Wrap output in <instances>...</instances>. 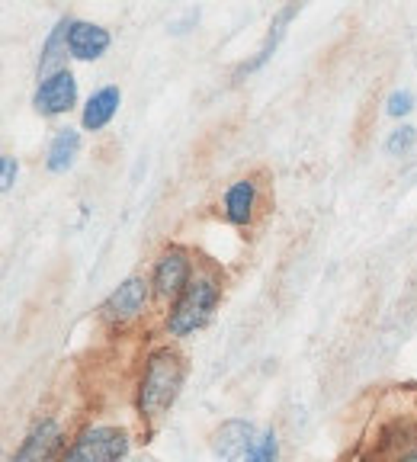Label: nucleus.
Wrapping results in <instances>:
<instances>
[{
    "label": "nucleus",
    "instance_id": "2",
    "mask_svg": "<svg viewBox=\"0 0 417 462\" xmlns=\"http://www.w3.org/2000/svg\"><path fill=\"white\" fill-rule=\"evenodd\" d=\"M218 302V286L212 276H193L190 286L183 289L177 302L171 309V318H167V331L171 337H187V334L199 331L212 318V309Z\"/></svg>",
    "mask_w": 417,
    "mask_h": 462
},
{
    "label": "nucleus",
    "instance_id": "11",
    "mask_svg": "<svg viewBox=\"0 0 417 462\" xmlns=\"http://www.w3.org/2000/svg\"><path fill=\"white\" fill-rule=\"evenodd\" d=\"M119 103H123V94H119V87H100L84 106V116H80V123H84L87 132H100L113 123V116L119 113Z\"/></svg>",
    "mask_w": 417,
    "mask_h": 462
},
{
    "label": "nucleus",
    "instance_id": "4",
    "mask_svg": "<svg viewBox=\"0 0 417 462\" xmlns=\"http://www.w3.org/2000/svg\"><path fill=\"white\" fill-rule=\"evenodd\" d=\"M144 305H148V282H144L142 276H129V280L119 282L107 296V302H103V318L123 325V321H132V318L142 315Z\"/></svg>",
    "mask_w": 417,
    "mask_h": 462
},
{
    "label": "nucleus",
    "instance_id": "3",
    "mask_svg": "<svg viewBox=\"0 0 417 462\" xmlns=\"http://www.w3.org/2000/svg\"><path fill=\"white\" fill-rule=\"evenodd\" d=\"M129 453V433L119 427H90L65 449L58 462H123Z\"/></svg>",
    "mask_w": 417,
    "mask_h": 462
},
{
    "label": "nucleus",
    "instance_id": "19",
    "mask_svg": "<svg viewBox=\"0 0 417 462\" xmlns=\"http://www.w3.org/2000/svg\"><path fill=\"white\" fill-rule=\"evenodd\" d=\"M402 462H417V453H411V456H404Z\"/></svg>",
    "mask_w": 417,
    "mask_h": 462
},
{
    "label": "nucleus",
    "instance_id": "15",
    "mask_svg": "<svg viewBox=\"0 0 417 462\" xmlns=\"http://www.w3.org/2000/svg\"><path fill=\"white\" fill-rule=\"evenodd\" d=\"M414 142H417L414 125H398L389 135V142H385V152H389L392 158H402V154H408L411 148H414Z\"/></svg>",
    "mask_w": 417,
    "mask_h": 462
},
{
    "label": "nucleus",
    "instance_id": "16",
    "mask_svg": "<svg viewBox=\"0 0 417 462\" xmlns=\"http://www.w3.org/2000/svg\"><path fill=\"white\" fill-rule=\"evenodd\" d=\"M276 456H280V447H276V433L266 430L264 437L254 443L251 453H247V462H276Z\"/></svg>",
    "mask_w": 417,
    "mask_h": 462
},
{
    "label": "nucleus",
    "instance_id": "1",
    "mask_svg": "<svg viewBox=\"0 0 417 462\" xmlns=\"http://www.w3.org/2000/svg\"><path fill=\"white\" fill-rule=\"evenodd\" d=\"M183 373L187 369H183L181 354H173V350H158V354L148 356L142 383H138V411H142V418H161L177 402Z\"/></svg>",
    "mask_w": 417,
    "mask_h": 462
},
{
    "label": "nucleus",
    "instance_id": "14",
    "mask_svg": "<svg viewBox=\"0 0 417 462\" xmlns=\"http://www.w3.org/2000/svg\"><path fill=\"white\" fill-rule=\"evenodd\" d=\"M71 23L74 20H61L55 29H51L49 42H45V49H42V58H39V80L65 71V68H61V51L68 55V29H71Z\"/></svg>",
    "mask_w": 417,
    "mask_h": 462
},
{
    "label": "nucleus",
    "instance_id": "10",
    "mask_svg": "<svg viewBox=\"0 0 417 462\" xmlns=\"http://www.w3.org/2000/svg\"><path fill=\"white\" fill-rule=\"evenodd\" d=\"M222 209L231 225H251L254 209H257V183H254L251 177L235 180L228 189H225Z\"/></svg>",
    "mask_w": 417,
    "mask_h": 462
},
{
    "label": "nucleus",
    "instance_id": "13",
    "mask_svg": "<svg viewBox=\"0 0 417 462\" xmlns=\"http://www.w3.org/2000/svg\"><path fill=\"white\" fill-rule=\"evenodd\" d=\"M78 154H80V135L78 132L58 129L55 138H51V144H49V154H45V167H49L51 173H65L74 167Z\"/></svg>",
    "mask_w": 417,
    "mask_h": 462
},
{
    "label": "nucleus",
    "instance_id": "6",
    "mask_svg": "<svg viewBox=\"0 0 417 462\" xmlns=\"http://www.w3.org/2000/svg\"><path fill=\"white\" fill-rule=\"evenodd\" d=\"M36 109L42 116H61L78 103V80H74L71 71H58L51 78L39 80V90L32 97Z\"/></svg>",
    "mask_w": 417,
    "mask_h": 462
},
{
    "label": "nucleus",
    "instance_id": "8",
    "mask_svg": "<svg viewBox=\"0 0 417 462\" xmlns=\"http://www.w3.org/2000/svg\"><path fill=\"white\" fill-rule=\"evenodd\" d=\"M251 437H254V427L247 420H225L216 430V437H212V453L225 462H235L254 449L257 440H251Z\"/></svg>",
    "mask_w": 417,
    "mask_h": 462
},
{
    "label": "nucleus",
    "instance_id": "7",
    "mask_svg": "<svg viewBox=\"0 0 417 462\" xmlns=\"http://www.w3.org/2000/svg\"><path fill=\"white\" fill-rule=\"evenodd\" d=\"M109 45H113V39H109L107 29L97 26V23L74 20L71 29H68V51H71L78 61H97V58L107 55Z\"/></svg>",
    "mask_w": 417,
    "mask_h": 462
},
{
    "label": "nucleus",
    "instance_id": "18",
    "mask_svg": "<svg viewBox=\"0 0 417 462\" xmlns=\"http://www.w3.org/2000/svg\"><path fill=\"white\" fill-rule=\"evenodd\" d=\"M16 158H10V154H4V177H0V183H4V193H10L14 189V183H16Z\"/></svg>",
    "mask_w": 417,
    "mask_h": 462
},
{
    "label": "nucleus",
    "instance_id": "5",
    "mask_svg": "<svg viewBox=\"0 0 417 462\" xmlns=\"http://www.w3.org/2000/svg\"><path fill=\"white\" fill-rule=\"evenodd\" d=\"M190 280H193V267H190V257L181 247H171V251L161 254L152 276V286L158 296H181L183 289L190 286Z\"/></svg>",
    "mask_w": 417,
    "mask_h": 462
},
{
    "label": "nucleus",
    "instance_id": "9",
    "mask_svg": "<svg viewBox=\"0 0 417 462\" xmlns=\"http://www.w3.org/2000/svg\"><path fill=\"white\" fill-rule=\"evenodd\" d=\"M58 443H61V427H58L51 418H45L29 430L23 447L16 449L14 462H49L51 453L58 449Z\"/></svg>",
    "mask_w": 417,
    "mask_h": 462
},
{
    "label": "nucleus",
    "instance_id": "12",
    "mask_svg": "<svg viewBox=\"0 0 417 462\" xmlns=\"http://www.w3.org/2000/svg\"><path fill=\"white\" fill-rule=\"evenodd\" d=\"M299 14V4H289V7H283L280 14L273 16V26H270V32H266V39H264V45H260V51H257V58L254 61H247V65H241V71H237V78H245V74H254V71H260V68L273 58V51H276V45L283 42V36H286V26H289V20Z\"/></svg>",
    "mask_w": 417,
    "mask_h": 462
},
{
    "label": "nucleus",
    "instance_id": "17",
    "mask_svg": "<svg viewBox=\"0 0 417 462\" xmlns=\"http://www.w3.org/2000/svg\"><path fill=\"white\" fill-rule=\"evenodd\" d=\"M411 109H414V94H411V90H395V94L389 97V100H385V113L389 116H408Z\"/></svg>",
    "mask_w": 417,
    "mask_h": 462
}]
</instances>
